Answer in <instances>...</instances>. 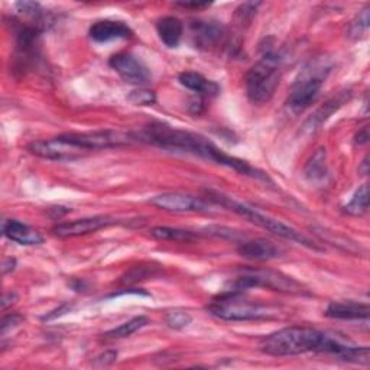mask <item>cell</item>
<instances>
[{
	"instance_id": "cell-10",
	"label": "cell",
	"mask_w": 370,
	"mask_h": 370,
	"mask_svg": "<svg viewBox=\"0 0 370 370\" xmlns=\"http://www.w3.org/2000/svg\"><path fill=\"white\" fill-rule=\"evenodd\" d=\"M116 223H118V219H115V217L94 216V217H84V219H77L73 222L60 223L52 227V232H54V235L58 237H78V236L96 233L101 229L111 227Z\"/></svg>"
},
{
	"instance_id": "cell-35",
	"label": "cell",
	"mask_w": 370,
	"mask_h": 370,
	"mask_svg": "<svg viewBox=\"0 0 370 370\" xmlns=\"http://www.w3.org/2000/svg\"><path fill=\"white\" fill-rule=\"evenodd\" d=\"M18 299V297H16V294H12V292H6L5 295H4V298H2V309L5 311L9 305H12L15 301Z\"/></svg>"
},
{
	"instance_id": "cell-9",
	"label": "cell",
	"mask_w": 370,
	"mask_h": 370,
	"mask_svg": "<svg viewBox=\"0 0 370 370\" xmlns=\"http://www.w3.org/2000/svg\"><path fill=\"white\" fill-rule=\"evenodd\" d=\"M109 66L129 84L142 87L152 80L150 70L130 52H119L112 56Z\"/></svg>"
},
{
	"instance_id": "cell-21",
	"label": "cell",
	"mask_w": 370,
	"mask_h": 370,
	"mask_svg": "<svg viewBox=\"0 0 370 370\" xmlns=\"http://www.w3.org/2000/svg\"><path fill=\"white\" fill-rule=\"evenodd\" d=\"M369 210V187L367 184H363L357 188L351 200L344 205V213L350 216H363Z\"/></svg>"
},
{
	"instance_id": "cell-18",
	"label": "cell",
	"mask_w": 370,
	"mask_h": 370,
	"mask_svg": "<svg viewBox=\"0 0 370 370\" xmlns=\"http://www.w3.org/2000/svg\"><path fill=\"white\" fill-rule=\"evenodd\" d=\"M156 32H158V36H160V39L168 48H177L180 45L181 39H183L184 25L175 16H165V18L158 21Z\"/></svg>"
},
{
	"instance_id": "cell-7",
	"label": "cell",
	"mask_w": 370,
	"mask_h": 370,
	"mask_svg": "<svg viewBox=\"0 0 370 370\" xmlns=\"http://www.w3.org/2000/svg\"><path fill=\"white\" fill-rule=\"evenodd\" d=\"M249 288H267L289 295H309L308 288L295 278L268 268H243L239 271L232 289L245 292Z\"/></svg>"
},
{
	"instance_id": "cell-33",
	"label": "cell",
	"mask_w": 370,
	"mask_h": 370,
	"mask_svg": "<svg viewBox=\"0 0 370 370\" xmlns=\"http://www.w3.org/2000/svg\"><path fill=\"white\" fill-rule=\"evenodd\" d=\"M369 139H370V136H369V128H367V126H364L363 129H360V130L356 133V136H354V142L359 143V145H366V143L369 142Z\"/></svg>"
},
{
	"instance_id": "cell-29",
	"label": "cell",
	"mask_w": 370,
	"mask_h": 370,
	"mask_svg": "<svg viewBox=\"0 0 370 370\" xmlns=\"http://www.w3.org/2000/svg\"><path fill=\"white\" fill-rule=\"evenodd\" d=\"M259 6H260L259 2H256V4H243L236 11V18L239 19L240 24H250L252 19L256 15V9Z\"/></svg>"
},
{
	"instance_id": "cell-6",
	"label": "cell",
	"mask_w": 370,
	"mask_h": 370,
	"mask_svg": "<svg viewBox=\"0 0 370 370\" xmlns=\"http://www.w3.org/2000/svg\"><path fill=\"white\" fill-rule=\"evenodd\" d=\"M207 311L217 319L227 322H253L271 319L272 312L268 307L245 298L242 291L229 289L213 298L207 305Z\"/></svg>"
},
{
	"instance_id": "cell-14",
	"label": "cell",
	"mask_w": 370,
	"mask_h": 370,
	"mask_svg": "<svg viewBox=\"0 0 370 370\" xmlns=\"http://www.w3.org/2000/svg\"><path fill=\"white\" fill-rule=\"evenodd\" d=\"M237 252L242 257L250 260H272L281 256L282 250L274 242L267 239L243 240L237 246Z\"/></svg>"
},
{
	"instance_id": "cell-26",
	"label": "cell",
	"mask_w": 370,
	"mask_h": 370,
	"mask_svg": "<svg viewBox=\"0 0 370 370\" xmlns=\"http://www.w3.org/2000/svg\"><path fill=\"white\" fill-rule=\"evenodd\" d=\"M158 272V269L155 268V267H143V265H140V267H133L126 275H123L122 277V282H125V284H133V282H136V281H142V279H146V278H150V277H153L155 274Z\"/></svg>"
},
{
	"instance_id": "cell-16",
	"label": "cell",
	"mask_w": 370,
	"mask_h": 370,
	"mask_svg": "<svg viewBox=\"0 0 370 370\" xmlns=\"http://www.w3.org/2000/svg\"><path fill=\"white\" fill-rule=\"evenodd\" d=\"M2 232L6 239L22 246H36L43 243V236L36 229L19 220H5Z\"/></svg>"
},
{
	"instance_id": "cell-30",
	"label": "cell",
	"mask_w": 370,
	"mask_h": 370,
	"mask_svg": "<svg viewBox=\"0 0 370 370\" xmlns=\"http://www.w3.org/2000/svg\"><path fill=\"white\" fill-rule=\"evenodd\" d=\"M22 322H24V317L19 314H9V315L4 317L2 324H0V329H2V336L5 337L9 332L16 329Z\"/></svg>"
},
{
	"instance_id": "cell-2",
	"label": "cell",
	"mask_w": 370,
	"mask_h": 370,
	"mask_svg": "<svg viewBox=\"0 0 370 370\" xmlns=\"http://www.w3.org/2000/svg\"><path fill=\"white\" fill-rule=\"evenodd\" d=\"M329 333L305 326H291L263 337L259 349L269 356H298L304 353H324Z\"/></svg>"
},
{
	"instance_id": "cell-31",
	"label": "cell",
	"mask_w": 370,
	"mask_h": 370,
	"mask_svg": "<svg viewBox=\"0 0 370 370\" xmlns=\"http://www.w3.org/2000/svg\"><path fill=\"white\" fill-rule=\"evenodd\" d=\"M116 359H118V351H115V350L104 351L103 354H100V356L96 359V366H98V367L109 366V364L115 363Z\"/></svg>"
},
{
	"instance_id": "cell-20",
	"label": "cell",
	"mask_w": 370,
	"mask_h": 370,
	"mask_svg": "<svg viewBox=\"0 0 370 370\" xmlns=\"http://www.w3.org/2000/svg\"><path fill=\"white\" fill-rule=\"evenodd\" d=\"M150 236L158 240L178 242V243H188L198 239V235L194 232L177 229V227H167V226H158L150 229Z\"/></svg>"
},
{
	"instance_id": "cell-17",
	"label": "cell",
	"mask_w": 370,
	"mask_h": 370,
	"mask_svg": "<svg viewBox=\"0 0 370 370\" xmlns=\"http://www.w3.org/2000/svg\"><path fill=\"white\" fill-rule=\"evenodd\" d=\"M178 81L185 88L197 93L200 97H216L220 93V86L205 78L195 71H184L178 76Z\"/></svg>"
},
{
	"instance_id": "cell-36",
	"label": "cell",
	"mask_w": 370,
	"mask_h": 370,
	"mask_svg": "<svg viewBox=\"0 0 370 370\" xmlns=\"http://www.w3.org/2000/svg\"><path fill=\"white\" fill-rule=\"evenodd\" d=\"M359 171H360L363 175H367V173H369V156L364 158L363 163H361V167L359 168Z\"/></svg>"
},
{
	"instance_id": "cell-12",
	"label": "cell",
	"mask_w": 370,
	"mask_h": 370,
	"mask_svg": "<svg viewBox=\"0 0 370 370\" xmlns=\"http://www.w3.org/2000/svg\"><path fill=\"white\" fill-rule=\"evenodd\" d=\"M191 35L195 48L208 51L217 48L223 42L226 28L217 21H194L191 24Z\"/></svg>"
},
{
	"instance_id": "cell-13",
	"label": "cell",
	"mask_w": 370,
	"mask_h": 370,
	"mask_svg": "<svg viewBox=\"0 0 370 370\" xmlns=\"http://www.w3.org/2000/svg\"><path fill=\"white\" fill-rule=\"evenodd\" d=\"M88 35L96 42H111L115 39H128L133 35V31L129 25L122 21H97L90 26Z\"/></svg>"
},
{
	"instance_id": "cell-1",
	"label": "cell",
	"mask_w": 370,
	"mask_h": 370,
	"mask_svg": "<svg viewBox=\"0 0 370 370\" xmlns=\"http://www.w3.org/2000/svg\"><path fill=\"white\" fill-rule=\"evenodd\" d=\"M139 139L140 142H148L165 150L190 153L202 158V160L232 168L240 175H246L263 183H272L271 178L263 171L252 167L250 164L239 160L236 156L226 153L210 139L194 132L177 129L163 122H152L143 128Z\"/></svg>"
},
{
	"instance_id": "cell-28",
	"label": "cell",
	"mask_w": 370,
	"mask_h": 370,
	"mask_svg": "<svg viewBox=\"0 0 370 370\" xmlns=\"http://www.w3.org/2000/svg\"><path fill=\"white\" fill-rule=\"evenodd\" d=\"M128 98L135 106H150L156 101L155 93L150 91V90H145V88H139V90L132 91Z\"/></svg>"
},
{
	"instance_id": "cell-25",
	"label": "cell",
	"mask_w": 370,
	"mask_h": 370,
	"mask_svg": "<svg viewBox=\"0 0 370 370\" xmlns=\"http://www.w3.org/2000/svg\"><path fill=\"white\" fill-rule=\"evenodd\" d=\"M191 322H192V317L187 311L175 309L165 315V323L168 324V327H171L174 330L187 329L191 324Z\"/></svg>"
},
{
	"instance_id": "cell-32",
	"label": "cell",
	"mask_w": 370,
	"mask_h": 370,
	"mask_svg": "<svg viewBox=\"0 0 370 370\" xmlns=\"http://www.w3.org/2000/svg\"><path fill=\"white\" fill-rule=\"evenodd\" d=\"M177 6L184 8V9H194V11H202L211 6V4H201V2H180Z\"/></svg>"
},
{
	"instance_id": "cell-11",
	"label": "cell",
	"mask_w": 370,
	"mask_h": 370,
	"mask_svg": "<svg viewBox=\"0 0 370 370\" xmlns=\"http://www.w3.org/2000/svg\"><path fill=\"white\" fill-rule=\"evenodd\" d=\"M353 96V91L350 88H344L341 91H339L337 94H334L333 97H330L322 108L317 109L311 118L307 119V122L302 126V132L307 133H315L319 130L336 112H339L346 103L350 101Z\"/></svg>"
},
{
	"instance_id": "cell-3",
	"label": "cell",
	"mask_w": 370,
	"mask_h": 370,
	"mask_svg": "<svg viewBox=\"0 0 370 370\" xmlns=\"http://www.w3.org/2000/svg\"><path fill=\"white\" fill-rule=\"evenodd\" d=\"M333 67L334 63L327 56H319L305 63L289 88L287 106L291 112L301 113L309 108L319 97Z\"/></svg>"
},
{
	"instance_id": "cell-23",
	"label": "cell",
	"mask_w": 370,
	"mask_h": 370,
	"mask_svg": "<svg viewBox=\"0 0 370 370\" xmlns=\"http://www.w3.org/2000/svg\"><path fill=\"white\" fill-rule=\"evenodd\" d=\"M314 233L319 236L322 240H326L332 245H337V246H343L347 252H354L351 247L354 246V243H349V239L339 235L337 232H333V230H327L324 227H314Z\"/></svg>"
},
{
	"instance_id": "cell-22",
	"label": "cell",
	"mask_w": 370,
	"mask_h": 370,
	"mask_svg": "<svg viewBox=\"0 0 370 370\" xmlns=\"http://www.w3.org/2000/svg\"><path fill=\"white\" fill-rule=\"evenodd\" d=\"M148 324H149V320L146 319L145 315L133 317V319H130L129 322H126V323L120 324L119 327L106 333V337H108V339H125V337H129L133 333L139 332L140 329H143Z\"/></svg>"
},
{
	"instance_id": "cell-34",
	"label": "cell",
	"mask_w": 370,
	"mask_h": 370,
	"mask_svg": "<svg viewBox=\"0 0 370 370\" xmlns=\"http://www.w3.org/2000/svg\"><path fill=\"white\" fill-rule=\"evenodd\" d=\"M15 268H16V259H14V257H6V259L4 260V263H2V274H4V275H8L9 272L15 271Z\"/></svg>"
},
{
	"instance_id": "cell-19",
	"label": "cell",
	"mask_w": 370,
	"mask_h": 370,
	"mask_svg": "<svg viewBox=\"0 0 370 370\" xmlns=\"http://www.w3.org/2000/svg\"><path fill=\"white\" fill-rule=\"evenodd\" d=\"M329 174L327 167V152L324 148H319L309 158L304 168V175L309 181H323Z\"/></svg>"
},
{
	"instance_id": "cell-4",
	"label": "cell",
	"mask_w": 370,
	"mask_h": 370,
	"mask_svg": "<svg viewBox=\"0 0 370 370\" xmlns=\"http://www.w3.org/2000/svg\"><path fill=\"white\" fill-rule=\"evenodd\" d=\"M281 83V57L269 46L245 77L246 96L253 104L268 103Z\"/></svg>"
},
{
	"instance_id": "cell-8",
	"label": "cell",
	"mask_w": 370,
	"mask_h": 370,
	"mask_svg": "<svg viewBox=\"0 0 370 370\" xmlns=\"http://www.w3.org/2000/svg\"><path fill=\"white\" fill-rule=\"evenodd\" d=\"M149 202L170 213H205L210 210V205L202 198L183 192H164L152 197Z\"/></svg>"
},
{
	"instance_id": "cell-15",
	"label": "cell",
	"mask_w": 370,
	"mask_h": 370,
	"mask_svg": "<svg viewBox=\"0 0 370 370\" xmlns=\"http://www.w3.org/2000/svg\"><path fill=\"white\" fill-rule=\"evenodd\" d=\"M369 305L354 301H337L329 304L324 315L333 320H369Z\"/></svg>"
},
{
	"instance_id": "cell-27",
	"label": "cell",
	"mask_w": 370,
	"mask_h": 370,
	"mask_svg": "<svg viewBox=\"0 0 370 370\" xmlns=\"http://www.w3.org/2000/svg\"><path fill=\"white\" fill-rule=\"evenodd\" d=\"M207 235L215 236V237H220V239H226V240H232V242H239L242 237L245 239V235H242L237 230H233L230 227H223V226H208L204 229Z\"/></svg>"
},
{
	"instance_id": "cell-5",
	"label": "cell",
	"mask_w": 370,
	"mask_h": 370,
	"mask_svg": "<svg viewBox=\"0 0 370 370\" xmlns=\"http://www.w3.org/2000/svg\"><path fill=\"white\" fill-rule=\"evenodd\" d=\"M207 195L211 201H215L216 204H220L222 207H226L227 210L233 211V213L245 217L246 220H249L250 223L265 229L282 239H287V240H291V242H295V243H299V245H304L309 249H314V250H322L319 246L311 243V240H308L305 236H302L299 232H297L295 229L287 226L285 223L277 220V219H272L267 215L263 213H259V211L256 208H252L243 202H239L222 192H217V191H207Z\"/></svg>"
},
{
	"instance_id": "cell-24",
	"label": "cell",
	"mask_w": 370,
	"mask_h": 370,
	"mask_svg": "<svg viewBox=\"0 0 370 370\" xmlns=\"http://www.w3.org/2000/svg\"><path fill=\"white\" fill-rule=\"evenodd\" d=\"M369 6H366L357 16L356 19L350 24L349 28V36L353 39H359L361 36H364L369 31Z\"/></svg>"
}]
</instances>
